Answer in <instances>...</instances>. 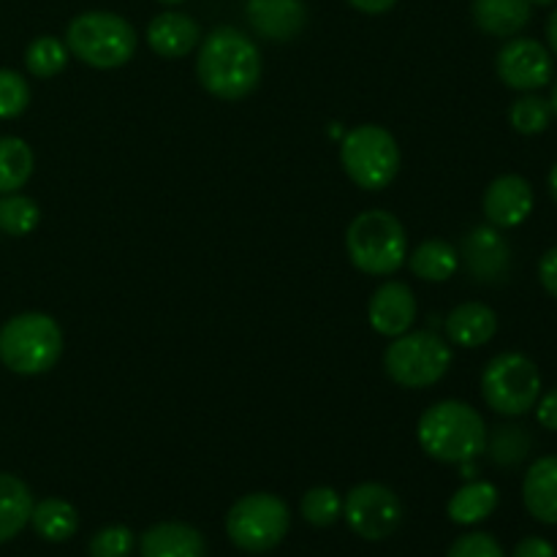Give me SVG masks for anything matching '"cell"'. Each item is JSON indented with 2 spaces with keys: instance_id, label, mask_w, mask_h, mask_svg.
Returning <instances> with one entry per match:
<instances>
[{
  "instance_id": "2",
  "label": "cell",
  "mask_w": 557,
  "mask_h": 557,
  "mask_svg": "<svg viewBox=\"0 0 557 557\" xmlns=\"http://www.w3.org/2000/svg\"><path fill=\"white\" fill-rule=\"evenodd\" d=\"M487 422L473 406L462 400H441L422 413L417 428L419 446L433 460L462 466L484 455Z\"/></svg>"
},
{
  "instance_id": "41",
  "label": "cell",
  "mask_w": 557,
  "mask_h": 557,
  "mask_svg": "<svg viewBox=\"0 0 557 557\" xmlns=\"http://www.w3.org/2000/svg\"><path fill=\"white\" fill-rule=\"evenodd\" d=\"M557 0H531V5H555Z\"/></svg>"
},
{
  "instance_id": "35",
  "label": "cell",
  "mask_w": 557,
  "mask_h": 557,
  "mask_svg": "<svg viewBox=\"0 0 557 557\" xmlns=\"http://www.w3.org/2000/svg\"><path fill=\"white\" fill-rule=\"evenodd\" d=\"M536 419L544 430H553V433H557V386L555 389H549L547 395L539 397Z\"/></svg>"
},
{
  "instance_id": "27",
  "label": "cell",
  "mask_w": 557,
  "mask_h": 557,
  "mask_svg": "<svg viewBox=\"0 0 557 557\" xmlns=\"http://www.w3.org/2000/svg\"><path fill=\"white\" fill-rule=\"evenodd\" d=\"M25 65L36 79H52L69 65V47L54 36H38L27 44Z\"/></svg>"
},
{
  "instance_id": "7",
  "label": "cell",
  "mask_w": 557,
  "mask_h": 557,
  "mask_svg": "<svg viewBox=\"0 0 557 557\" xmlns=\"http://www.w3.org/2000/svg\"><path fill=\"white\" fill-rule=\"evenodd\" d=\"M451 368V346L438 332L419 330L392 337L384 351V370L403 389L435 386Z\"/></svg>"
},
{
  "instance_id": "10",
  "label": "cell",
  "mask_w": 557,
  "mask_h": 557,
  "mask_svg": "<svg viewBox=\"0 0 557 557\" xmlns=\"http://www.w3.org/2000/svg\"><path fill=\"white\" fill-rule=\"evenodd\" d=\"M348 528L364 542H384L403 525V500L386 484L364 482L343 498Z\"/></svg>"
},
{
  "instance_id": "38",
  "label": "cell",
  "mask_w": 557,
  "mask_h": 557,
  "mask_svg": "<svg viewBox=\"0 0 557 557\" xmlns=\"http://www.w3.org/2000/svg\"><path fill=\"white\" fill-rule=\"evenodd\" d=\"M547 41H549V49H553V54H557V5L547 20Z\"/></svg>"
},
{
  "instance_id": "39",
  "label": "cell",
  "mask_w": 557,
  "mask_h": 557,
  "mask_svg": "<svg viewBox=\"0 0 557 557\" xmlns=\"http://www.w3.org/2000/svg\"><path fill=\"white\" fill-rule=\"evenodd\" d=\"M547 185H549V194H553V199H555V205H557V163H555L553 169H549Z\"/></svg>"
},
{
  "instance_id": "24",
  "label": "cell",
  "mask_w": 557,
  "mask_h": 557,
  "mask_svg": "<svg viewBox=\"0 0 557 557\" xmlns=\"http://www.w3.org/2000/svg\"><path fill=\"white\" fill-rule=\"evenodd\" d=\"M30 525L44 542H69L79 531V515L74 506L63 498H44L33 504L30 511Z\"/></svg>"
},
{
  "instance_id": "11",
  "label": "cell",
  "mask_w": 557,
  "mask_h": 557,
  "mask_svg": "<svg viewBox=\"0 0 557 557\" xmlns=\"http://www.w3.org/2000/svg\"><path fill=\"white\" fill-rule=\"evenodd\" d=\"M495 71L506 87L517 92H536L553 82V52L536 38H509L498 49Z\"/></svg>"
},
{
  "instance_id": "42",
  "label": "cell",
  "mask_w": 557,
  "mask_h": 557,
  "mask_svg": "<svg viewBox=\"0 0 557 557\" xmlns=\"http://www.w3.org/2000/svg\"><path fill=\"white\" fill-rule=\"evenodd\" d=\"M158 3H163V5H180V3H185V0H158Z\"/></svg>"
},
{
  "instance_id": "21",
  "label": "cell",
  "mask_w": 557,
  "mask_h": 557,
  "mask_svg": "<svg viewBox=\"0 0 557 557\" xmlns=\"http://www.w3.org/2000/svg\"><path fill=\"white\" fill-rule=\"evenodd\" d=\"M33 493L14 473H0V544L25 531L33 511Z\"/></svg>"
},
{
  "instance_id": "18",
  "label": "cell",
  "mask_w": 557,
  "mask_h": 557,
  "mask_svg": "<svg viewBox=\"0 0 557 557\" xmlns=\"http://www.w3.org/2000/svg\"><path fill=\"white\" fill-rule=\"evenodd\" d=\"M522 500L533 520L557 525V455L539 457L531 462L522 482Z\"/></svg>"
},
{
  "instance_id": "1",
  "label": "cell",
  "mask_w": 557,
  "mask_h": 557,
  "mask_svg": "<svg viewBox=\"0 0 557 557\" xmlns=\"http://www.w3.org/2000/svg\"><path fill=\"white\" fill-rule=\"evenodd\" d=\"M199 85L221 101H243L261 82V52L248 33L221 25L207 33L196 54Z\"/></svg>"
},
{
  "instance_id": "25",
  "label": "cell",
  "mask_w": 557,
  "mask_h": 557,
  "mask_svg": "<svg viewBox=\"0 0 557 557\" xmlns=\"http://www.w3.org/2000/svg\"><path fill=\"white\" fill-rule=\"evenodd\" d=\"M408 270L413 272V277L428 283H444L460 267V253L451 248L446 239H424L422 245L413 248V253L408 256Z\"/></svg>"
},
{
  "instance_id": "4",
  "label": "cell",
  "mask_w": 557,
  "mask_h": 557,
  "mask_svg": "<svg viewBox=\"0 0 557 557\" xmlns=\"http://www.w3.org/2000/svg\"><path fill=\"white\" fill-rule=\"evenodd\" d=\"M134 25L112 11H85L76 14L65 27L69 54L98 71H112L128 63L136 52Z\"/></svg>"
},
{
  "instance_id": "23",
  "label": "cell",
  "mask_w": 557,
  "mask_h": 557,
  "mask_svg": "<svg viewBox=\"0 0 557 557\" xmlns=\"http://www.w3.org/2000/svg\"><path fill=\"white\" fill-rule=\"evenodd\" d=\"M533 449V435L528 433L525 424L517 422H504L498 428L487 430V451L490 462L504 471H511V468H520L522 462L528 460Z\"/></svg>"
},
{
  "instance_id": "34",
  "label": "cell",
  "mask_w": 557,
  "mask_h": 557,
  "mask_svg": "<svg viewBox=\"0 0 557 557\" xmlns=\"http://www.w3.org/2000/svg\"><path fill=\"white\" fill-rule=\"evenodd\" d=\"M539 281H542L544 292L557 299V245L549 248L547 253L542 256V261H539Z\"/></svg>"
},
{
  "instance_id": "36",
  "label": "cell",
  "mask_w": 557,
  "mask_h": 557,
  "mask_svg": "<svg viewBox=\"0 0 557 557\" xmlns=\"http://www.w3.org/2000/svg\"><path fill=\"white\" fill-rule=\"evenodd\" d=\"M511 557H557V553H555L553 544L547 542V539L528 536V539H522L520 544H517Z\"/></svg>"
},
{
  "instance_id": "30",
  "label": "cell",
  "mask_w": 557,
  "mask_h": 557,
  "mask_svg": "<svg viewBox=\"0 0 557 557\" xmlns=\"http://www.w3.org/2000/svg\"><path fill=\"white\" fill-rule=\"evenodd\" d=\"M299 511L313 528H330L343 517V498L335 487H310L302 495Z\"/></svg>"
},
{
  "instance_id": "9",
  "label": "cell",
  "mask_w": 557,
  "mask_h": 557,
  "mask_svg": "<svg viewBox=\"0 0 557 557\" xmlns=\"http://www.w3.org/2000/svg\"><path fill=\"white\" fill-rule=\"evenodd\" d=\"M292 528L286 500L272 493H248L228 509L226 533L243 553L261 555L275 549Z\"/></svg>"
},
{
  "instance_id": "22",
  "label": "cell",
  "mask_w": 557,
  "mask_h": 557,
  "mask_svg": "<svg viewBox=\"0 0 557 557\" xmlns=\"http://www.w3.org/2000/svg\"><path fill=\"white\" fill-rule=\"evenodd\" d=\"M498 487L482 479H471L468 484H462L455 495L449 498V520L457 525H479V522L487 520L495 509H498Z\"/></svg>"
},
{
  "instance_id": "29",
  "label": "cell",
  "mask_w": 557,
  "mask_h": 557,
  "mask_svg": "<svg viewBox=\"0 0 557 557\" xmlns=\"http://www.w3.org/2000/svg\"><path fill=\"white\" fill-rule=\"evenodd\" d=\"M509 123L522 136L542 134L553 123V103H549V98L536 96V92H525V96L511 103Z\"/></svg>"
},
{
  "instance_id": "12",
  "label": "cell",
  "mask_w": 557,
  "mask_h": 557,
  "mask_svg": "<svg viewBox=\"0 0 557 557\" xmlns=\"http://www.w3.org/2000/svg\"><path fill=\"white\" fill-rule=\"evenodd\" d=\"M460 261L466 264L471 281L495 286V283H504L509 277L511 248L500 228L476 226L462 237Z\"/></svg>"
},
{
  "instance_id": "8",
  "label": "cell",
  "mask_w": 557,
  "mask_h": 557,
  "mask_svg": "<svg viewBox=\"0 0 557 557\" xmlns=\"http://www.w3.org/2000/svg\"><path fill=\"white\" fill-rule=\"evenodd\" d=\"M482 397L500 417H525L542 397V373L525 354H498L482 373Z\"/></svg>"
},
{
  "instance_id": "20",
  "label": "cell",
  "mask_w": 557,
  "mask_h": 557,
  "mask_svg": "<svg viewBox=\"0 0 557 557\" xmlns=\"http://www.w3.org/2000/svg\"><path fill=\"white\" fill-rule=\"evenodd\" d=\"M531 0H473L471 14L482 33L495 38H515L531 22Z\"/></svg>"
},
{
  "instance_id": "16",
  "label": "cell",
  "mask_w": 557,
  "mask_h": 557,
  "mask_svg": "<svg viewBox=\"0 0 557 557\" xmlns=\"http://www.w3.org/2000/svg\"><path fill=\"white\" fill-rule=\"evenodd\" d=\"M201 44L199 22L183 11H163L147 25V47L163 60H180Z\"/></svg>"
},
{
  "instance_id": "28",
  "label": "cell",
  "mask_w": 557,
  "mask_h": 557,
  "mask_svg": "<svg viewBox=\"0 0 557 557\" xmlns=\"http://www.w3.org/2000/svg\"><path fill=\"white\" fill-rule=\"evenodd\" d=\"M38 223H41V210L30 196L20 190L0 196V232L9 237H25Z\"/></svg>"
},
{
  "instance_id": "40",
  "label": "cell",
  "mask_w": 557,
  "mask_h": 557,
  "mask_svg": "<svg viewBox=\"0 0 557 557\" xmlns=\"http://www.w3.org/2000/svg\"><path fill=\"white\" fill-rule=\"evenodd\" d=\"M549 103H553V117H557V82L553 85V96H549Z\"/></svg>"
},
{
  "instance_id": "33",
  "label": "cell",
  "mask_w": 557,
  "mask_h": 557,
  "mask_svg": "<svg viewBox=\"0 0 557 557\" xmlns=\"http://www.w3.org/2000/svg\"><path fill=\"white\" fill-rule=\"evenodd\" d=\"M446 557H506L504 547L498 544V539L490 536V533L473 531L466 536L455 539V544L449 547Z\"/></svg>"
},
{
  "instance_id": "19",
  "label": "cell",
  "mask_w": 557,
  "mask_h": 557,
  "mask_svg": "<svg viewBox=\"0 0 557 557\" xmlns=\"http://www.w3.org/2000/svg\"><path fill=\"white\" fill-rule=\"evenodd\" d=\"M498 332V315L484 302H462L446 315V337L460 348H482Z\"/></svg>"
},
{
  "instance_id": "31",
  "label": "cell",
  "mask_w": 557,
  "mask_h": 557,
  "mask_svg": "<svg viewBox=\"0 0 557 557\" xmlns=\"http://www.w3.org/2000/svg\"><path fill=\"white\" fill-rule=\"evenodd\" d=\"M30 103V85L11 69H0V120H14Z\"/></svg>"
},
{
  "instance_id": "3",
  "label": "cell",
  "mask_w": 557,
  "mask_h": 557,
  "mask_svg": "<svg viewBox=\"0 0 557 557\" xmlns=\"http://www.w3.org/2000/svg\"><path fill=\"white\" fill-rule=\"evenodd\" d=\"M346 253L364 275H395L408 259L406 226L386 210L359 212L346 228Z\"/></svg>"
},
{
  "instance_id": "37",
  "label": "cell",
  "mask_w": 557,
  "mask_h": 557,
  "mask_svg": "<svg viewBox=\"0 0 557 557\" xmlns=\"http://www.w3.org/2000/svg\"><path fill=\"white\" fill-rule=\"evenodd\" d=\"M348 3L362 14H386L389 9H395L397 0H348Z\"/></svg>"
},
{
  "instance_id": "6",
  "label": "cell",
  "mask_w": 557,
  "mask_h": 557,
  "mask_svg": "<svg viewBox=\"0 0 557 557\" xmlns=\"http://www.w3.org/2000/svg\"><path fill=\"white\" fill-rule=\"evenodd\" d=\"M400 145L384 125H354L341 139V163L357 188L384 190L400 172Z\"/></svg>"
},
{
  "instance_id": "5",
  "label": "cell",
  "mask_w": 557,
  "mask_h": 557,
  "mask_svg": "<svg viewBox=\"0 0 557 557\" xmlns=\"http://www.w3.org/2000/svg\"><path fill=\"white\" fill-rule=\"evenodd\" d=\"M63 357V330L47 313H20L0 326V362L16 375L49 373Z\"/></svg>"
},
{
  "instance_id": "32",
  "label": "cell",
  "mask_w": 557,
  "mask_h": 557,
  "mask_svg": "<svg viewBox=\"0 0 557 557\" xmlns=\"http://www.w3.org/2000/svg\"><path fill=\"white\" fill-rule=\"evenodd\" d=\"M90 557H128L134 553V533L125 525H107L92 533L87 544Z\"/></svg>"
},
{
  "instance_id": "26",
  "label": "cell",
  "mask_w": 557,
  "mask_h": 557,
  "mask_svg": "<svg viewBox=\"0 0 557 557\" xmlns=\"http://www.w3.org/2000/svg\"><path fill=\"white\" fill-rule=\"evenodd\" d=\"M33 166H36V156L25 139L0 136V196L25 188Z\"/></svg>"
},
{
  "instance_id": "13",
  "label": "cell",
  "mask_w": 557,
  "mask_h": 557,
  "mask_svg": "<svg viewBox=\"0 0 557 557\" xmlns=\"http://www.w3.org/2000/svg\"><path fill=\"white\" fill-rule=\"evenodd\" d=\"M533 185L520 174H500L484 190V218L495 228H517L533 212Z\"/></svg>"
},
{
  "instance_id": "17",
  "label": "cell",
  "mask_w": 557,
  "mask_h": 557,
  "mask_svg": "<svg viewBox=\"0 0 557 557\" xmlns=\"http://www.w3.org/2000/svg\"><path fill=\"white\" fill-rule=\"evenodd\" d=\"M141 557H205L207 542L188 522H156L139 539Z\"/></svg>"
},
{
  "instance_id": "15",
  "label": "cell",
  "mask_w": 557,
  "mask_h": 557,
  "mask_svg": "<svg viewBox=\"0 0 557 557\" xmlns=\"http://www.w3.org/2000/svg\"><path fill=\"white\" fill-rule=\"evenodd\" d=\"M248 22L267 41H292L305 30L308 9L302 0H248Z\"/></svg>"
},
{
  "instance_id": "14",
  "label": "cell",
  "mask_w": 557,
  "mask_h": 557,
  "mask_svg": "<svg viewBox=\"0 0 557 557\" xmlns=\"http://www.w3.org/2000/svg\"><path fill=\"white\" fill-rule=\"evenodd\" d=\"M368 321L381 337H400L417 321V297L403 281H386L368 302Z\"/></svg>"
}]
</instances>
